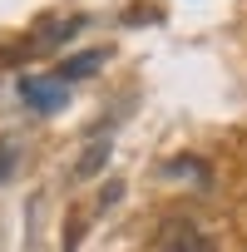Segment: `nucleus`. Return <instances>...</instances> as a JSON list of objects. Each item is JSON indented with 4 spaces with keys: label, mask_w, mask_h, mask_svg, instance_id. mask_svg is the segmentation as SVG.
Listing matches in <instances>:
<instances>
[{
    "label": "nucleus",
    "mask_w": 247,
    "mask_h": 252,
    "mask_svg": "<svg viewBox=\"0 0 247 252\" xmlns=\"http://www.w3.org/2000/svg\"><path fill=\"white\" fill-rule=\"evenodd\" d=\"M154 252H217V247H213V237H208L198 222L168 218V222H158V232H154Z\"/></svg>",
    "instance_id": "f257e3e1"
},
{
    "label": "nucleus",
    "mask_w": 247,
    "mask_h": 252,
    "mask_svg": "<svg viewBox=\"0 0 247 252\" xmlns=\"http://www.w3.org/2000/svg\"><path fill=\"white\" fill-rule=\"evenodd\" d=\"M20 99L30 104V109H40V114H55V109H64V99H69V89L64 84H50V79H20Z\"/></svg>",
    "instance_id": "f03ea898"
},
{
    "label": "nucleus",
    "mask_w": 247,
    "mask_h": 252,
    "mask_svg": "<svg viewBox=\"0 0 247 252\" xmlns=\"http://www.w3.org/2000/svg\"><path fill=\"white\" fill-rule=\"evenodd\" d=\"M104 60H109L104 50H84V55L64 60V64H60V84H64V79H84V74H94V69L104 64Z\"/></svg>",
    "instance_id": "7ed1b4c3"
},
{
    "label": "nucleus",
    "mask_w": 247,
    "mask_h": 252,
    "mask_svg": "<svg viewBox=\"0 0 247 252\" xmlns=\"http://www.w3.org/2000/svg\"><path fill=\"white\" fill-rule=\"evenodd\" d=\"M10 173H15V149H10V144H0V183H5Z\"/></svg>",
    "instance_id": "39448f33"
},
{
    "label": "nucleus",
    "mask_w": 247,
    "mask_h": 252,
    "mask_svg": "<svg viewBox=\"0 0 247 252\" xmlns=\"http://www.w3.org/2000/svg\"><path fill=\"white\" fill-rule=\"evenodd\" d=\"M104 158H109V144H94V149H84V158H79V178H89V173H99L104 168Z\"/></svg>",
    "instance_id": "20e7f679"
}]
</instances>
